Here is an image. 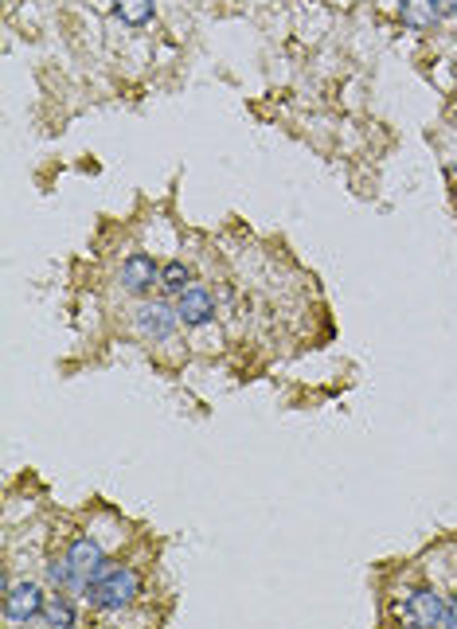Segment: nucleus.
Masks as SVG:
<instances>
[{
    "label": "nucleus",
    "mask_w": 457,
    "mask_h": 629,
    "mask_svg": "<svg viewBox=\"0 0 457 629\" xmlns=\"http://www.w3.org/2000/svg\"><path fill=\"white\" fill-rule=\"evenodd\" d=\"M138 594H141V574L133 571V567H106L91 583L86 598H91L94 610L114 614V610H126Z\"/></svg>",
    "instance_id": "nucleus-1"
},
{
    "label": "nucleus",
    "mask_w": 457,
    "mask_h": 629,
    "mask_svg": "<svg viewBox=\"0 0 457 629\" xmlns=\"http://www.w3.org/2000/svg\"><path fill=\"white\" fill-rule=\"evenodd\" d=\"M67 571H71V591L74 594H86L91 591V583L98 579L102 571H106V556H102V547L94 544V539H74L71 547H67Z\"/></svg>",
    "instance_id": "nucleus-2"
},
{
    "label": "nucleus",
    "mask_w": 457,
    "mask_h": 629,
    "mask_svg": "<svg viewBox=\"0 0 457 629\" xmlns=\"http://www.w3.org/2000/svg\"><path fill=\"white\" fill-rule=\"evenodd\" d=\"M180 325V313L176 305H165V301H141L138 310H133V333L149 345H161L168 340Z\"/></svg>",
    "instance_id": "nucleus-3"
},
{
    "label": "nucleus",
    "mask_w": 457,
    "mask_h": 629,
    "mask_svg": "<svg viewBox=\"0 0 457 629\" xmlns=\"http://www.w3.org/2000/svg\"><path fill=\"white\" fill-rule=\"evenodd\" d=\"M402 614H407V621H411V626H454L449 598L434 591V586H419V591L407 594Z\"/></svg>",
    "instance_id": "nucleus-4"
},
{
    "label": "nucleus",
    "mask_w": 457,
    "mask_h": 629,
    "mask_svg": "<svg viewBox=\"0 0 457 629\" xmlns=\"http://www.w3.org/2000/svg\"><path fill=\"white\" fill-rule=\"evenodd\" d=\"M118 282H121V290L133 293V298H145V293H153V286L161 282V266H156L149 255H141V251H133V255L121 263Z\"/></svg>",
    "instance_id": "nucleus-5"
},
{
    "label": "nucleus",
    "mask_w": 457,
    "mask_h": 629,
    "mask_svg": "<svg viewBox=\"0 0 457 629\" xmlns=\"http://www.w3.org/2000/svg\"><path fill=\"white\" fill-rule=\"evenodd\" d=\"M47 594L39 591L36 583H16L4 586V618L9 621H36L39 610H44Z\"/></svg>",
    "instance_id": "nucleus-6"
},
{
    "label": "nucleus",
    "mask_w": 457,
    "mask_h": 629,
    "mask_svg": "<svg viewBox=\"0 0 457 629\" xmlns=\"http://www.w3.org/2000/svg\"><path fill=\"white\" fill-rule=\"evenodd\" d=\"M176 313H180V325L200 328L215 317V301H211V293L203 290V286H188V290L176 298Z\"/></svg>",
    "instance_id": "nucleus-7"
},
{
    "label": "nucleus",
    "mask_w": 457,
    "mask_h": 629,
    "mask_svg": "<svg viewBox=\"0 0 457 629\" xmlns=\"http://www.w3.org/2000/svg\"><path fill=\"white\" fill-rule=\"evenodd\" d=\"M399 20L402 27H411V32H430V27L442 20V9H438V0H402Z\"/></svg>",
    "instance_id": "nucleus-8"
},
{
    "label": "nucleus",
    "mask_w": 457,
    "mask_h": 629,
    "mask_svg": "<svg viewBox=\"0 0 457 629\" xmlns=\"http://www.w3.org/2000/svg\"><path fill=\"white\" fill-rule=\"evenodd\" d=\"M114 12L121 16V24L145 27L156 16V0H114Z\"/></svg>",
    "instance_id": "nucleus-9"
},
{
    "label": "nucleus",
    "mask_w": 457,
    "mask_h": 629,
    "mask_svg": "<svg viewBox=\"0 0 457 629\" xmlns=\"http://www.w3.org/2000/svg\"><path fill=\"white\" fill-rule=\"evenodd\" d=\"M39 626H74V606L67 594H51L44 602V610H39Z\"/></svg>",
    "instance_id": "nucleus-10"
},
{
    "label": "nucleus",
    "mask_w": 457,
    "mask_h": 629,
    "mask_svg": "<svg viewBox=\"0 0 457 629\" xmlns=\"http://www.w3.org/2000/svg\"><path fill=\"white\" fill-rule=\"evenodd\" d=\"M161 286H165V293H173V298H180L188 286H192V270L184 263H168L161 266Z\"/></svg>",
    "instance_id": "nucleus-11"
},
{
    "label": "nucleus",
    "mask_w": 457,
    "mask_h": 629,
    "mask_svg": "<svg viewBox=\"0 0 457 629\" xmlns=\"http://www.w3.org/2000/svg\"><path fill=\"white\" fill-rule=\"evenodd\" d=\"M442 16H457V0H438Z\"/></svg>",
    "instance_id": "nucleus-12"
},
{
    "label": "nucleus",
    "mask_w": 457,
    "mask_h": 629,
    "mask_svg": "<svg viewBox=\"0 0 457 629\" xmlns=\"http://www.w3.org/2000/svg\"><path fill=\"white\" fill-rule=\"evenodd\" d=\"M449 610H454V626H457V598H449Z\"/></svg>",
    "instance_id": "nucleus-13"
},
{
    "label": "nucleus",
    "mask_w": 457,
    "mask_h": 629,
    "mask_svg": "<svg viewBox=\"0 0 457 629\" xmlns=\"http://www.w3.org/2000/svg\"><path fill=\"white\" fill-rule=\"evenodd\" d=\"M337 4H352V0H337Z\"/></svg>",
    "instance_id": "nucleus-14"
}]
</instances>
